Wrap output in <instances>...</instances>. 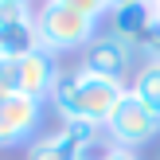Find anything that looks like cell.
<instances>
[{"mask_svg":"<svg viewBox=\"0 0 160 160\" xmlns=\"http://www.w3.org/2000/svg\"><path fill=\"white\" fill-rule=\"evenodd\" d=\"M59 4L74 8L78 16H90V20H102V16L109 12V0H59Z\"/></svg>","mask_w":160,"mask_h":160,"instance_id":"cell-10","label":"cell"},{"mask_svg":"<svg viewBox=\"0 0 160 160\" xmlns=\"http://www.w3.org/2000/svg\"><path fill=\"white\" fill-rule=\"evenodd\" d=\"M121 4H133V0H109V8H121Z\"/></svg>","mask_w":160,"mask_h":160,"instance_id":"cell-13","label":"cell"},{"mask_svg":"<svg viewBox=\"0 0 160 160\" xmlns=\"http://www.w3.org/2000/svg\"><path fill=\"white\" fill-rule=\"evenodd\" d=\"M156 16H160V0H156Z\"/></svg>","mask_w":160,"mask_h":160,"instance_id":"cell-15","label":"cell"},{"mask_svg":"<svg viewBox=\"0 0 160 160\" xmlns=\"http://www.w3.org/2000/svg\"><path fill=\"white\" fill-rule=\"evenodd\" d=\"M129 94V86L117 78L94 74V70L78 67V70H62L59 82L51 90V109L59 113V121H94L106 125V117L117 109V102Z\"/></svg>","mask_w":160,"mask_h":160,"instance_id":"cell-1","label":"cell"},{"mask_svg":"<svg viewBox=\"0 0 160 160\" xmlns=\"http://www.w3.org/2000/svg\"><path fill=\"white\" fill-rule=\"evenodd\" d=\"M109 160H141L137 152H125V148H113V156H109Z\"/></svg>","mask_w":160,"mask_h":160,"instance_id":"cell-12","label":"cell"},{"mask_svg":"<svg viewBox=\"0 0 160 160\" xmlns=\"http://www.w3.org/2000/svg\"><path fill=\"white\" fill-rule=\"evenodd\" d=\"M137 55H141V51L129 43V39L113 35V31H98V35H94V43L86 47L82 67L94 70V74H106V78L125 82V74L137 67Z\"/></svg>","mask_w":160,"mask_h":160,"instance_id":"cell-4","label":"cell"},{"mask_svg":"<svg viewBox=\"0 0 160 160\" xmlns=\"http://www.w3.org/2000/svg\"><path fill=\"white\" fill-rule=\"evenodd\" d=\"M59 59H55L51 51H43V47H35V51H28L23 59H16V94H23V98H35V102H47L55 90V82H59Z\"/></svg>","mask_w":160,"mask_h":160,"instance_id":"cell-5","label":"cell"},{"mask_svg":"<svg viewBox=\"0 0 160 160\" xmlns=\"http://www.w3.org/2000/svg\"><path fill=\"white\" fill-rule=\"evenodd\" d=\"M8 98H16V62L0 59V106Z\"/></svg>","mask_w":160,"mask_h":160,"instance_id":"cell-11","label":"cell"},{"mask_svg":"<svg viewBox=\"0 0 160 160\" xmlns=\"http://www.w3.org/2000/svg\"><path fill=\"white\" fill-rule=\"evenodd\" d=\"M35 31H39V47L43 51L62 55V51L90 47L94 35H98V20L78 16L74 8L59 4V0H43V8L35 12Z\"/></svg>","mask_w":160,"mask_h":160,"instance_id":"cell-2","label":"cell"},{"mask_svg":"<svg viewBox=\"0 0 160 160\" xmlns=\"http://www.w3.org/2000/svg\"><path fill=\"white\" fill-rule=\"evenodd\" d=\"M102 129H106V137L113 141V148L137 152L141 145H148V141L160 137V117L137 98V94H125V98L117 102V109L106 117Z\"/></svg>","mask_w":160,"mask_h":160,"instance_id":"cell-3","label":"cell"},{"mask_svg":"<svg viewBox=\"0 0 160 160\" xmlns=\"http://www.w3.org/2000/svg\"><path fill=\"white\" fill-rule=\"evenodd\" d=\"M160 20L156 16V0H133V4H121V8H109V31L121 39H129L133 47L145 39V31Z\"/></svg>","mask_w":160,"mask_h":160,"instance_id":"cell-7","label":"cell"},{"mask_svg":"<svg viewBox=\"0 0 160 160\" xmlns=\"http://www.w3.org/2000/svg\"><path fill=\"white\" fill-rule=\"evenodd\" d=\"M0 4H31V0H0Z\"/></svg>","mask_w":160,"mask_h":160,"instance_id":"cell-14","label":"cell"},{"mask_svg":"<svg viewBox=\"0 0 160 160\" xmlns=\"http://www.w3.org/2000/svg\"><path fill=\"white\" fill-rule=\"evenodd\" d=\"M129 94H137V98H141V102H145V106L160 117V59H145V62L137 67Z\"/></svg>","mask_w":160,"mask_h":160,"instance_id":"cell-8","label":"cell"},{"mask_svg":"<svg viewBox=\"0 0 160 160\" xmlns=\"http://www.w3.org/2000/svg\"><path fill=\"white\" fill-rule=\"evenodd\" d=\"M39 125H43V102L23 98V94L8 98L4 106H0V148L28 141Z\"/></svg>","mask_w":160,"mask_h":160,"instance_id":"cell-6","label":"cell"},{"mask_svg":"<svg viewBox=\"0 0 160 160\" xmlns=\"http://www.w3.org/2000/svg\"><path fill=\"white\" fill-rule=\"evenodd\" d=\"M23 160H74V156L59 145V137H55V133H43V137H35V141L28 145Z\"/></svg>","mask_w":160,"mask_h":160,"instance_id":"cell-9","label":"cell"}]
</instances>
